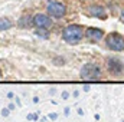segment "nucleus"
I'll list each match as a JSON object with an SVG mask.
<instances>
[{"label":"nucleus","mask_w":124,"mask_h":122,"mask_svg":"<svg viewBox=\"0 0 124 122\" xmlns=\"http://www.w3.org/2000/svg\"><path fill=\"white\" fill-rule=\"evenodd\" d=\"M36 33H38V34H40V36H43V37H46V36H48V33L45 32V29H40V30H38Z\"/></svg>","instance_id":"obj_11"},{"label":"nucleus","mask_w":124,"mask_h":122,"mask_svg":"<svg viewBox=\"0 0 124 122\" xmlns=\"http://www.w3.org/2000/svg\"><path fill=\"white\" fill-rule=\"evenodd\" d=\"M107 68H108L110 73H113V75H120L124 70L123 63L118 61V59H114V58H111V59L107 61Z\"/></svg>","instance_id":"obj_6"},{"label":"nucleus","mask_w":124,"mask_h":122,"mask_svg":"<svg viewBox=\"0 0 124 122\" xmlns=\"http://www.w3.org/2000/svg\"><path fill=\"white\" fill-rule=\"evenodd\" d=\"M52 25V20L46 16V14H36L33 17V26H36L38 29H45V27H49Z\"/></svg>","instance_id":"obj_5"},{"label":"nucleus","mask_w":124,"mask_h":122,"mask_svg":"<svg viewBox=\"0 0 124 122\" xmlns=\"http://www.w3.org/2000/svg\"><path fill=\"white\" fill-rule=\"evenodd\" d=\"M81 78H84V79H100L101 78V70L97 65L87 63L81 69Z\"/></svg>","instance_id":"obj_3"},{"label":"nucleus","mask_w":124,"mask_h":122,"mask_svg":"<svg viewBox=\"0 0 124 122\" xmlns=\"http://www.w3.org/2000/svg\"><path fill=\"white\" fill-rule=\"evenodd\" d=\"M84 36V27L79 25H71L63 29L62 39L68 43H78Z\"/></svg>","instance_id":"obj_1"},{"label":"nucleus","mask_w":124,"mask_h":122,"mask_svg":"<svg viewBox=\"0 0 124 122\" xmlns=\"http://www.w3.org/2000/svg\"><path fill=\"white\" fill-rule=\"evenodd\" d=\"M88 13L91 16H94V17H97V19H105L107 17L105 9L102 6H97V4H93V6L88 7Z\"/></svg>","instance_id":"obj_7"},{"label":"nucleus","mask_w":124,"mask_h":122,"mask_svg":"<svg viewBox=\"0 0 124 122\" xmlns=\"http://www.w3.org/2000/svg\"><path fill=\"white\" fill-rule=\"evenodd\" d=\"M120 19H121V22H124V9L121 10V16H120Z\"/></svg>","instance_id":"obj_14"},{"label":"nucleus","mask_w":124,"mask_h":122,"mask_svg":"<svg viewBox=\"0 0 124 122\" xmlns=\"http://www.w3.org/2000/svg\"><path fill=\"white\" fill-rule=\"evenodd\" d=\"M46 10L54 17H62L66 12V7H65V4H62L59 1H49L46 6Z\"/></svg>","instance_id":"obj_4"},{"label":"nucleus","mask_w":124,"mask_h":122,"mask_svg":"<svg viewBox=\"0 0 124 122\" xmlns=\"http://www.w3.org/2000/svg\"><path fill=\"white\" fill-rule=\"evenodd\" d=\"M107 46H108L110 49H113V50H117V52L124 50V39H123V36H121L120 33H117V32L110 33V34L107 36Z\"/></svg>","instance_id":"obj_2"},{"label":"nucleus","mask_w":124,"mask_h":122,"mask_svg":"<svg viewBox=\"0 0 124 122\" xmlns=\"http://www.w3.org/2000/svg\"><path fill=\"white\" fill-rule=\"evenodd\" d=\"M28 118H29V119H33V121H36V119H38V116H36V115H28Z\"/></svg>","instance_id":"obj_13"},{"label":"nucleus","mask_w":124,"mask_h":122,"mask_svg":"<svg viewBox=\"0 0 124 122\" xmlns=\"http://www.w3.org/2000/svg\"><path fill=\"white\" fill-rule=\"evenodd\" d=\"M62 98L66 99V98H68V92H63V93H62Z\"/></svg>","instance_id":"obj_15"},{"label":"nucleus","mask_w":124,"mask_h":122,"mask_svg":"<svg viewBox=\"0 0 124 122\" xmlns=\"http://www.w3.org/2000/svg\"><path fill=\"white\" fill-rule=\"evenodd\" d=\"M12 26V22L7 17H0V30H7Z\"/></svg>","instance_id":"obj_10"},{"label":"nucleus","mask_w":124,"mask_h":122,"mask_svg":"<svg viewBox=\"0 0 124 122\" xmlns=\"http://www.w3.org/2000/svg\"><path fill=\"white\" fill-rule=\"evenodd\" d=\"M85 36H87V39H88V40H91V42H98V40H101V39H102L104 32L101 30V29L90 27V29H87V32H85Z\"/></svg>","instance_id":"obj_8"},{"label":"nucleus","mask_w":124,"mask_h":122,"mask_svg":"<svg viewBox=\"0 0 124 122\" xmlns=\"http://www.w3.org/2000/svg\"><path fill=\"white\" fill-rule=\"evenodd\" d=\"M1 115H3V116H7V115H9V109H3V111H1Z\"/></svg>","instance_id":"obj_12"},{"label":"nucleus","mask_w":124,"mask_h":122,"mask_svg":"<svg viewBox=\"0 0 124 122\" xmlns=\"http://www.w3.org/2000/svg\"><path fill=\"white\" fill-rule=\"evenodd\" d=\"M33 25V19H31L29 16H23L22 19H19V26L20 27H31Z\"/></svg>","instance_id":"obj_9"}]
</instances>
